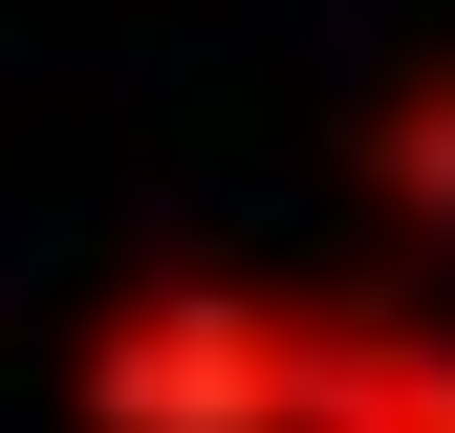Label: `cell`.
Listing matches in <instances>:
<instances>
[]
</instances>
